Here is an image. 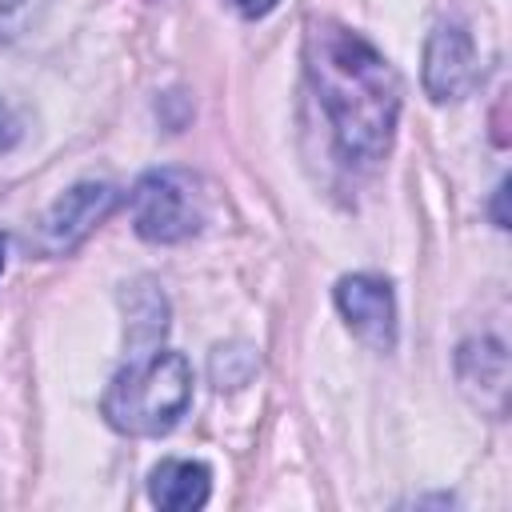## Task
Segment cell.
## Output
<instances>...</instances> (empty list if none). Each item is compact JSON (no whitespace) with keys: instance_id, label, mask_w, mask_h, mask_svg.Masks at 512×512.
I'll return each instance as SVG.
<instances>
[{"instance_id":"obj_1","label":"cell","mask_w":512,"mask_h":512,"mask_svg":"<svg viewBox=\"0 0 512 512\" xmlns=\"http://www.w3.org/2000/svg\"><path fill=\"white\" fill-rule=\"evenodd\" d=\"M304 72L332 124L344 160H384L400 116V80L392 64L352 28L320 16L304 32Z\"/></svg>"},{"instance_id":"obj_2","label":"cell","mask_w":512,"mask_h":512,"mask_svg":"<svg viewBox=\"0 0 512 512\" xmlns=\"http://www.w3.org/2000/svg\"><path fill=\"white\" fill-rule=\"evenodd\" d=\"M192 400V364L184 352H140L120 368L100 400L104 420L128 436L168 432Z\"/></svg>"},{"instance_id":"obj_3","label":"cell","mask_w":512,"mask_h":512,"mask_svg":"<svg viewBox=\"0 0 512 512\" xmlns=\"http://www.w3.org/2000/svg\"><path fill=\"white\" fill-rule=\"evenodd\" d=\"M132 224L152 244H176L188 240L204 224V200L196 192V180L176 168H160L140 176V184L128 196Z\"/></svg>"},{"instance_id":"obj_4","label":"cell","mask_w":512,"mask_h":512,"mask_svg":"<svg viewBox=\"0 0 512 512\" xmlns=\"http://www.w3.org/2000/svg\"><path fill=\"white\" fill-rule=\"evenodd\" d=\"M112 208H116V188H112V184L84 180V184L68 188V192L44 212V220H40V228H36V248L48 252V256L72 252Z\"/></svg>"},{"instance_id":"obj_5","label":"cell","mask_w":512,"mask_h":512,"mask_svg":"<svg viewBox=\"0 0 512 512\" xmlns=\"http://www.w3.org/2000/svg\"><path fill=\"white\" fill-rule=\"evenodd\" d=\"M336 308L348 320V328L376 352H388L396 344V300L388 280L356 272L336 284Z\"/></svg>"},{"instance_id":"obj_6","label":"cell","mask_w":512,"mask_h":512,"mask_svg":"<svg viewBox=\"0 0 512 512\" xmlns=\"http://www.w3.org/2000/svg\"><path fill=\"white\" fill-rule=\"evenodd\" d=\"M480 68H476V48L468 40L464 28L448 24V28H436L428 36V48H424V88L432 100H460L472 92Z\"/></svg>"},{"instance_id":"obj_7","label":"cell","mask_w":512,"mask_h":512,"mask_svg":"<svg viewBox=\"0 0 512 512\" xmlns=\"http://www.w3.org/2000/svg\"><path fill=\"white\" fill-rule=\"evenodd\" d=\"M208 488H212V472L200 460H164L152 468V480H148L152 504H160L168 512L200 508L208 500Z\"/></svg>"},{"instance_id":"obj_8","label":"cell","mask_w":512,"mask_h":512,"mask_svg":"<svg viewBox=\"0 0 512 512\" xmlns=\"http://www.w3.org/2000/svg\"><path fill=\"white\" fill-rule=\"evenodd\" d=\"M16 140H20V120H16V112L0 100V152H8Z\"/></svg>"},{"instance_id":"obj_9","label":"cell","mask_w":512,"mask_h":512,"mask_svg":"<svg viewBox=\"0 0 512 512\" xmlns=\"http://www.w3.org/2000/svg\"><path fill=\"white\" fill-rule=\"evenodd\" d=\"M240 16H264V12H272L276 8V0H228Z\"/></svg>"},{"instance_id":"obj_10","label":"cell","mask_w":512,"mask_h":512,"mask_svg":"<svg viewBox=\"0 0 512 512\" xmlns=\"http://www.w3.org/2000/svg\"><path fill=\"white\" fill-rule=\"evenodd\" d=\"M16 8H20V0H0V32L8 28V16H12Z\"/></svg>"},{"instance_id":"obj_11","label":"cell","mask_w":512,"mask_h":512,"mask_svg":"<svg viewBox=\"0 0 512 512\" xmlns=\"http://www.w3.org/2000/svg\"><path fill=\"white\" fill-rule=\"evenodd\" d=\"M0 272H4V240H0Z\"/></svg>"}]
</instances>
